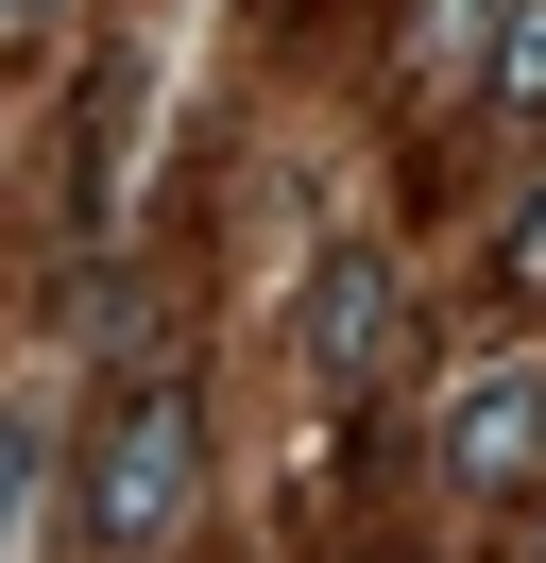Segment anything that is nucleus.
<instances>
[{
  "instance_id": "7ed1b4c3",
  "label": "nucleus",
  "mask_w": 546,
  "mask_h": 563,
  "mask_svg": "<svg viewBox=\"0 0 546 563\" xmlns=\"http://www.w3.org/2000/svg\"><path fill=\"white\" fill-rule=\"evenodd\" d=\"M375 358V256H325V290H307V376H359Z\"/></svg>"
},
{
  "instance_id": "f03ea898",
  "label": "nucleus",
  "mask_w": 546,
  "mask_h": 563,
  "mask_svg": "<svg viewBox=\"0 0 546 563\" xmlns=\"http://www.w3.org/2000/svg\"><path fill=\"white\" fill-rule=\"evenodd\" d=\"M444 461H461V478H529L546 461V358H478V376L444 393Z\"/></svg>"
},
{
  "instance_id": "423d86ee",
  "label": "nucleus",
  "mask_w": 546,
  "mask_h": 563,
  "mask_svg": "<svg viewBox=\"0 0 546 563\" xmlns=\"http://www.w3.org/2000/svg\"><path fill=\"white\" fill-rule=\"evenodd\" d=\"M0 18H18V0H0Z\"/></svg>"
},
{
  "instance_id": "20e7f679",
  "label": "nucleus",
  "mask_w": 546,
  "mask_h": 563,
  "mask_svg": "<svg viewBox=\"0 0 546 563\" xmlns=\"http://www.w3.org/2000/svg\"><path fill=\"white\" fill-rule=\"evenodd\" d=\"M512 86H546V0H529V18H512Z\"/></svg>"
},
{
  "instance_id": "39448f33",
  "label": "nucleus",
  "mask_w": 546,
  "mask_h": 563,
  "mask_svg": "<svg viewBox=\"0 0 546 563\" xmlns=\"http://www.w3.org/2000/svg\"><path fill=\"white\" fill-rule=\"evenodd\" d=\"M512 274H529V290H546V206H529V222H512Z\"/></svg>"
},
{
  "instance_id": "f257e3e1",
  "label": "nucleus",
  "mask_w": 546,
  "mask_h": 563,
  "mask_svg": "<svg viewBox=\"0 0 546 563\" xmlns=\"http://www.w3.org/2000/svg\"><path fill=\"white\" fill-rule=\"evenodd\" d=\"M171 529H188V393L154 376V393H136V410H120V427L86 444V495H68V547H86V563H154Z\"/></svg>"
}]
</instances>
